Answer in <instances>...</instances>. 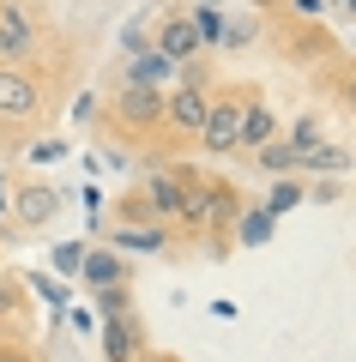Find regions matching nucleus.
I'll return each mask as SVG.
<instances>
[{"instance_id":"24","label":"nucleus","mask_w":356,"mask_h":362,"mask_svg":"<svg viewBox=\"0 0 356 362\" xmlns=\"http://www.w3.org/2000/svg\"><path fill=\"white\" fill-rule=\"evenodd\" d=\"M296 13H320V6H326V0H290Z\"/></svg>"},{"instance_id":"15","label":"nucleus","mask_w":356,"mask_h":362,"mask_svg":"<svg viewBox=\"0 0 356 362\" xmlns=\"http://www.w3.org/2000/svg\"><path fill=\"white\" fill-rule=\"evenodd\" d=\"M302 169H320V175H344V169H350V151H344V145H314V151H302Z\"/></svg>"},{"instance_id":"4","label":"nucleus","mask_w":356,"mask_h":362,"mask_svg":"<svg viewBox=\"0 0 356 362\" xmlns=\"http://www.w3.org/2000/svg\"><path fill=\"white\" fill-rule=\"evenodd\" d=\"M248 97H254L248 85L224 90V97L212 90V109H205V127H200V139H193V145H200L205 157H229V151H242V115H248Z\"/></svg>"},{"instance_id":"20","label":"nucleus","mask_w":356,"mask_h":362,"mask_svg":"<svg viewBox=\"0 0 356 362\" xmlns=\"http://www.w3.org/2000/svg\"><path fill=\"white\" fill-rule=\"evenodd\" d=\"M284 145H290V151H314V145H320V121L302 115V121L290 127V139H284Z\"/></svg>"},{"instance_id":"13","label":"nucleus","mask_w":356,"mask_h":362,"mask_svg":"<svg viewBox=\"0 0 356 362\" xmlns=\"http://www.w3.org/2000/svg\"><path fill=\"white\" fill-rule=\"evenodd\" d=\"M272 139H278V115H272L260 97H248V115H242V151L254 157L260 145H272Z\"/></svg>"},{"instance_id":"18","label":"nucleus","mask_w":356,"mask_h":362,"mask_svg":"<svg viewBox=\"0 0 356 362\" xmlns=\"http://www.w3.org/2000/svg\"><path fill=\"white\" fill-rule=\"evenodd\" d=\"M254 163L260 169H296V163H302V151H290V145L272 139V145H260V151H254Z\"/></svg>"},{"instance_id":"11","label":"nucleus","mask_w":356,"mask_h":362,"mask_svg":"<svg viewBox=\"0 0 356 362\" xmlns=\"http://www.w3.org/2000/svg\"><path fill=\"white\" fill-rule=\"evenodd\" d=\"M79 272H85V290L133 284V266H127V254H115V247H91V254L79 259Z\"/></svg>"},{"instance_id":"19","label":"nucleus","mask_w":356,"mask_h":362,"mask_svg":"<svg viewBox=\"0 0 356 362\" xmlns=\"http://www.w3.org/2000/svg\"><path fill=\"white\" fill-rule=\"evenodd\" d=\"M18 308H25V284H18L13 272H0V320H13Z\"/></svg>"},{"instance_id":"5","label":"nucleus","mask_w":356,"mask_h":362,"mask_svg":"<svg viewBox=\"0 0 356 362\" xmlns=\"http://www.w3.org/2000/svg\"><path fill=\"white\" fill-rule=\"evenodd\" d=\"M49 103V78L37 61H0V121H37Z\"/></svg>"},{"instance_id":"12","label":"nucleus","mask_w":356,"mask_h":362,"mask_svg":"<svg viewBox=\"0 0 356 362\" xmlns=\"http://www.w3.org/2000/svg\"><path fill=\"white\" fill-rule=\"evenodd\" d=\"M109 242H115V254H163L169 247V223H139V230H109Z\"/></svg>"},{"instance_id":"10","label":"nucleus","mask_w":356,"mask_h":362,"mask_svg":"<svg viewBox=\"0 0 356 362\" xmlns=\"http://www.w3.org/2000/svg\"><path fill=\"white\" fill-rule=\"evenodd\" d=\"M236 218H242V194H236V181H224V175H217V181H212V218H205L212 254H224V235L236 230Z\"/></svg>"},{"instance_id":"25","label":"nucleus","mask_w":356,"mask_h":362,"mask_svg":"<svg viewBox=\"0 0 356 362\" xmlns=\"http://www.w3.org/2000/svg\"><path fill=\"white\" fill-rule=\"evenodd\" d=\"M0 211H6V175H0Z\"/></svg>"},{"instance_id":"7","label":"nucleus","mask_w":356,"mask_h":362,"mask_svg":"<svg viewBox=\"0 0 356 362\" xmlns=\"http://www.w3.org/2000/svg\"><path fill=\"white\" fill-rule=\"evenodd\" d=\"M97 332H103V356L109 362H139L145 350V326H139V314H115V320H97Z\"/></svg>"},{"instance_id":"14","label":"nucleus","mask_w":356,"mask_h":362,"mask_svg":"<svg viewBox=\"0 0 356 362\" xmlns=\"http://www.w3.org/2000/svg\"><path fill=\"white\" fill-rule=\"evenodd\" d=\"M91 314H97V320H115V314H139V302H133V284L91 290Z\"/></svg>"},{"instance_id":"9","label":"nucleus","mask_w":356,"mask_h":362,"mask_svg":"<svg viewBox=\"0 0 356 362\" xmlns=\"http://www.w3.org/2000/svg\"><path fill=\"white\" fill-rule=\"evenodd\" d=\"M54 211H61V194H54L49 181H18V194H13V218L25 223V230H42Z\"/></svg>"},{"instance_id":"16","label":"nucleus","mask_w":356,"mask_h":362,"mask_svg":"<svg viewBox=\"0 0 356 362\" xmlns=\"http://www.w3.org/2000/svg\"><path fill=\"white\" fill-rule=\"evenodd\" d=\"M272 223H278V218H272L266 206H260V211H248V218H236V230H242L236 242H242V247H260V242H272Z\"/></svg>"},{"instance_id":"8","label":"nucleus","mask_w":356,"mask_h":362,"mask_svg":"<svg viewBox=\"0 0 356 362\" xmlns=\"http://www.w3.org/2000/svg\"><path fill=\"white\" fill-rule=\"evenodd\" d=\"M200 49H205V37L193 30V18H188V13H169L163 25H157V54H163L169 66H188V61H200Z\"/></svg>"},{"instance_id":"27","label":"nucleus","mask_w":356,"mask_h":362,"mask_svg":"<svg viewBox=\"0 0 356 362\" xmlns=\"http://www.w3.org/2000/svg\"><path fill=\"white\" fill-rule=\"evenodd\" d=\"M350 6H356V0H350Z\"/></svg>"},{"instance_id":"2","label":"nucleus","mask_w":356,"mask_h":362,"mask_svg":"<svg viewBox=\"0 0 356 362\" xmlns=\"http://www.w3.org/2000/svg\"><path fill=\"white\" fill-rule=\"evenodd\" d=\"M49 49V18L37 0H0V61H37Z\"/></svg>"},{"instance_id":"1","label":"nucleus","mask_w":356,"mask_h":362,"mask_svg":"<svg viewBox=\"0 0 356 362\" xmlns=\"http://www.w3.org/2000/svg\"><path fill=\"white\" fill-rule=\"evenodd\" d=\"M205 109H212V78H205V66H181V85L163 90V121H157V133H169V139H200L205 127Z\"/></svg>"},{"instance_id":"17","label":"nucleus","mask_w":356,"mask_h":362,"mask_svg":"<svg viewBox=\"0 0 356 362\" xmlns=\"http://www.w3.org/2000/svg\"><path fill=\"white\" fill-rule=\"evenodd\" d=\"M302 199H308V187H296V181H272V194H266V211L278 218V211L302 206Z\"/></svg>"},{"instance_id":"26","label":"nucleus","mask_w":356,"mask_h":362,"mask_svg":"<svg viewBox=\"0 0 356 362\" xmlns=\"http://www.w3.org/2000/svg\"><path fill=\"white\" fill-rule=\"evenodd\" d=\"M205 6H217V0H205Z\"/></svg>"},{"instance_id":"6","label":"nucleus","mask_w":356,"mask_h":362,"mask_svg":"<svg viewBox=\"0 0 356 362\" xmlns=\"http://www.w3.org/2000/svg\"><path fill=\"white\" fill-rule=\"evenodd\" d=\"M200 175V169H157V175H145L139 181V211L151 223H169V230H176V218H181V194H188V181Z\"/></svg>"},{"instance_id":"3","label":"nucleus","mask_w":356,"mask_h":362,"mask_svg":"<svg viewBox=\"0 0 356 362\" xmlns=\"http://www.w3.org/2000/svg\"><path fill=\"white\" fill-rule=\"evenodd\" d=\"M103 121H109V133H121V139H133V133H157V121H163V85H115L109 109H103Z\"/></svg>"},{"instance_id":"21","label":"nucleus","mask_w":356,"mask_h":362,"mask_svg":"<svg viewBox=\"0 0 356 362\" xmlns=\"http://www.w3.org/2000/svg\"><path fill=\"white\" fill-rule=\"evenodd\" d=\"M338 103L356 115V66H344V73H338Z\"/></svg>"},{"instance_id":"23","label":"nucleus","mask_w":356,"mask_h":362,"mask_svg":"<svg viewBox=\"0 0 356 362\" xmlns=\"http://www.w3.org/2000/svg\"><path fill=\"white\" fill-rule=\"evenodd\" d=\"M139 362H181V356H169V350H145Z\"/></svg>"},{"instance_id":"22","label":"nucleus","mask_w":356,"mask_h":362,"mask_svg":"<svg viewBox=\"0 0 356 362\" xmlns=\"http://www.w3.org/2000/svg\"><path fill=\"white\" fill-rule=\"evenodd\" d=\"M0 362H37V356H30L25 344H6V338H0Z\"/></svg>"}]
</instances>
